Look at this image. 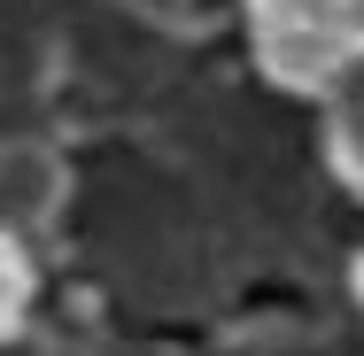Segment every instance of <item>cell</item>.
I'll use <instances>...</instances> for the list:
<instances>
[{
	"label": "cell",
	"mask_w": 364,
	"mask_h": 356,
	"mask_svg": "<svg viewBox=\"0 0 364 356\" xmlns=\"http://www.w3.org/2000/svg\"><path fill=\"white\" fill-rule=\"evenodd\" d=\"M8 302H16V264L0 256V310H8Z\"/></svg>",
	"instance_id": "obj_1"
}]
</instances>
